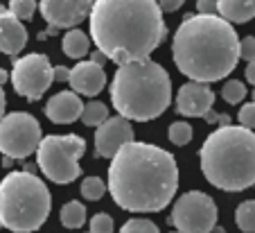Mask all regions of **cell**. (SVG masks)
Returning <instances> with one entry per match:
<instances>
[{"mask_svg":"<svg viewBox=\"0 0 255 233\" xmlns=\"http://www.w3.org/2000/svg\"><path fill=\"white\" fill-rule=\"evenodd\" d=\"M176 188V159L163 147L131 141L111 159L106 190L122 211L158 213L174 199Z\"/></svg>","mask_w":255,"mask_h":233,"instance_id":"1","label":"cell"},{"mask_svg":"<svg viewBox=\"0 0 255 233\" xmlns=\"http://www.w3.org/2000/svg\"><path fill=\"white\" fill-rule=\"evenodd\" d=\"M91 39L118 66L149 59L167 36L158 0H93Z\"/></svg>","mask_w":255,"mask_h":233,"instance_id":"2","label":"cell"},{"mask_svg":"<svg viewBox=\"0 0 255 233\" xmlns=\"http://www.w3.org/2000/svg\"><path fill=\"white\" fill-rule=\"evenodd\" d=\"M172 57L190 82H219L237 68L240 39L235 27L222 16L192 14L174 32Z\"/></svg>","mask_w":255,"mask_h":233,"instance_id":"3","label":"cell"},{"mask_svg":"<svg viewBox=\"0 0 255 233\" xmlns=\"http://www.w3.org/2000/svg\"><path fill=\"white\" fill-rule=\"evenodd\" d=\"M208 184L226 193H240L255 184V131L240 125L217 127L199 150Z\"/></svg>","mask_w":255,"mask_h":233,"instance_id":"4","label":"cell"},{"mask_svg":"<svg viewBox=\"0 0 255 233\" xmlns=\"http://www.w3.org/2000/svg\"><path fill=\"white\" fill-rule=\"evenodd\" d=\"M172 102V79L160 63L140 59L118 66L111 82V104L122 118L156 120Z\"/></svg>","mask_w":255,"mask_h":233,"instance_id":"5","label":"cell"},{"mask_svg":"<svg viewBox=\"0 0 255 233\" xmlns=\"http://www.w3.org/2000/svg\"><path fill=\"white\" fill-rule=\"evenodd\" d=\"M52 209L50 190L36 175L9 172L0 184V224L14 233L39 231Z\"/></svg>","mask_w":255,"mask_h":233,"instance_id":"6","label":"cell"},{"mask_svg":"<svg viewBox=\"0 0 255 233\" xmlns=\"http://www.w3.org/2000/svg\"><path fill=\"white\" fill-rule=\"evenodd\" d=\"M86 152L82 136H45L36 147V168L54 184H70L82 175L79 159Z\"/></svg>","mask_w":255,"mask_h":233,"instance_id":"7","label":"cell"},{"mask_svg":"<svg viewBox=\"0 0 255 233\" xmlns=\"http://www.w3.org/2000/svg\"><path fill=\"white\" fill-rule=\"evenodd\" d=\"M43 129L27 111H14L0 120V152L7 159H27L36 152Z\"/></svg>","mask_w":255,"mask_h":233,"instance_id":"8","label":"cell"},{"mask_svg":"<svg viewBox=\"0 0 255 233\" xmlns=\"http://www.w3.org/2000/svg\"><path fill=\"white\" fill-rule=\"evenodd\" d=\"M169 222L178 233H210L217 224V204L208 193L190 190L174 202Z\"/></svg>","mask_w":255,"mask_h":233,"instance_id":"9","label":"cell"},{"mask_svg":"<svg viewBox=\"0 0 255 233\" xmlns=\"http://www.w3.org/2000/svg\"><path fill=\"white\" fill-rule=\"evenodd\" d=\"M9 79L14 84V91L23 95L25 100H41L43 93L52 86V63L45 54L32 52L20 59H14Z\"/></svg>","mask_w":255,"mask_h":233,"instance_id":"10","label":"cell"},{"mask_svg":"<svg viewBox=\"0 0 255 233\" xmlns=\"http://www.w3.org/2000/svg\"><path fill=\"white\" fill-rule=\"evenodd\" d=\"M93 0H39V11L57 29H75L88 18Z\"/></svg>","mask_w":255,"mask_h":233,"instance_id":"11","label":"cell"},{"mask_svg":"<svg viewBox=\"0 0 255 233\" xmlns=\"http://www.w3.org/2000/svg\"><path fill=\"white\" fill-rule=\"evenodd\" d=\"M133 141V127L127 118H106L95 131V152L100 159H113L122 145Z\"/></svg>","mask_w":255,"mask_h":233,"instance_id":"12","label":"cell"},{"mask_svg":"<svg viewBox=\"0 0 255 233\" xmlns=\"http://www.w3.org/2000/svg\"><path fill=\"white\" fill-rule=\"evenodd\" d=\"M215 93L208 84L185 82L176 93V111L188 118H203L212 109Z\"/></svg>","mask_w":255,"mask_h":233,"instance_id":"13","label":"cell"},{"mask_svg":"<svg viewBox=\"0 0 255 233\" xmlns=\"http://www.w3.org/2000/svg\"><path fill=\"white\" fill-rule=\"evenodd\" d=\"M68 84L77 95H100L102 88L106 86V73L102 66L93 63L91 59L75 63V68H70V79Z\"/></svg>","mask_w":255,"mask_h":233,"instance_id":"14","label":"cell"},{"mask_svg":"<svg viewBox=\"0 0 255 233\" xmlns=\"http://www.w3.org/2000/svg\"><path fill=\"white\" fill-rule=\"evenodd\" d=\"M82 109H84V102L77 93L61 91L48 100V104H45V116L52 122H57V125H70V122L79 120Z\"/></svg>","mask_w":255,"mask_h":233,"instance_id":"15","label":"cell"},{"mask_svg":"<svg viewBox=\"0 0 255 233\" xmlns=\"http://www.w3.org/2000/svg\"><path fill=\"white\" fill-rule=\"evenodd\" d=\"M25 45H27V29H25V25L9 9L0 7V52L14 57Z\"/></svg>","mask_w":255,"mask_h":233,"instance_id":"16","label":"cell"},{"mask_svg":"<svg viewBox=\"0 0 255 233\" xmlns=\"http://www.w3.org/2000/svg\"><path fill=\"white\" fill-rule=\"evenodd\" d=\"M217 16L228 23H249L255 18V0H217Z\"/></svg>","mask_w":255,"mask_h":233,"instance_id":"17","label":"cell"},{"mask_svg":"<svg viewBox=\"0 0 255 233\" xmlns=\"http://www.w3.org/2000/svg\"><path fill=\"white\" fill-rule=\"evenodd\" d=\"M61 48L70 59H82V57H86L88 50H91V39H88L86 32H82V29H77V27L68 29L61 41Z\"/></svg>","mask_w":255,"mask_h":233,"instance_id":"18","label":"cell"},{"mask_svg":"<svg viewBox=\"0 0 255 233\" xmlns=\"http://www.w3.org/2000/svg\"><path fill=\"white\" fill-rule=\"evenodd\" d=\"M59 218H61V224L66 229H79L86 222V206L82 202H77V199H72V202H68L61 209Z\"/></svg>","mask_w":255,"mask_h":233,"instance_id":"19","label":"cell"},{"mask_svg":"<svg viewBox=\"0 0 255 233\" xmlns=\"http://www.w3.org/2000/svg\"><path fill=\"white\" fill-rule=\"evenodd\" d=\"M106 118H109V109H106V104L100 102V100H91V102L84 104L79 120H82L86 127H95V129H97V127H100Z\"/></svg>","mask_w":255,"mask_h":233,"instance_id":"20","label":"cell"},{"mask_svg":"<svg viewBox=\"0 0 255 233\" xmlns=\"http://www.w3.org/2000/svg\"><path fill=\"white\" fill-rule=\"evenodd\" d=\"M235 222L240 231L244 233H255V199H246L237 206L235 211Z\"/></svg>","mask_w":255,"mask_h":233,"instance_id":"21","label":"cell"},{"mask_svg":"<svg viewBox=\"0 0 255 233\" xmlns=\"http://www.w3.org/2000/svg\"><path fill=\"white\" fill-rule=\"evenodd\" d=\"M82 195L88 202H97L106 195V181L100 179V177H86L82 181Z\"/></svg>","mask_w":255,"mask_h":233,"instance_id":"22","label":"cell"},{"mask_svg":"<svg viewBox=\"0 0 255 233\" xmlns=\"http://www.w3.org/2000/svg\"><path fill=\"white\" fill-rule=\"evenodd\" d=\"M167 136L176 147H183V145H188V143L192 141V127H190L188 122H183V120H176V122L169 125Z\"/></svg>","mask_w":255,"mask_h":233,"instance_id":"23","label":"cell"},{"mask_svg":"<svg viewBox=\"0 0 255 233\" xmlns=\"http://www.w3.org/2000/svg\"><path fill=\"white\" fill-rule=\"evenodd\" d=\"M246 95H249V93H246L244 82H237V79H228V82H224L222 97L226 100L228 104H240Z\"/></svg>","mask_w":255,"mask_h":233,"instance_id":"24","label":"cell"},{"mask_svg":"<svg viewBox=\"0 0 255 233\" xmlns=\"http://www.w3.org/2000/svg\"><path fill=\"white\" fill-rule=\"evenodd\" d=\"M36 0H9V7L7 9L16 16L18 20H29L36 11Z\"/></svg>","mask_w":255,"mask_h":233,"instance_id":"25","label":"cell"},{"mask_svg":"<svg viewBox=\"0 0 255 233\" xmlns=\"http://www.w3.org/2000/svg\"><path fill=\"white\" fill-rule=\"evenodd\" d=\"M120 233H160L158 227L149 220H142V218H135L125 222V227L120 229Z\"/></svg>","mask_w":255,"mask_h":233,"instance_id":"26","label":"cell"},{"mask_svg":"<svg viewBox=\"0 0 255 233\" xmlns=\"http://www.w3.org/2000/svg\"><path fill=\"white\" fill-rule=\"evenodd\" d=\"M88 233H113V218L106 213H97L91 220V231Z\"/></svg>","mask_w":255,"mask_h":233,"instance_id":"27","label":"cell"},{"mask_svg":"<svg viewBox=\"0 0 255 233\" xmlns=\"http://www.w3.org/2000/svg\"><path fill=\"white\" fill-rule=\"evenodd\" d=\"M240 127L244 129H255V102H249L240 109Z\"/></svg>","mask_w":255,"mask_h":233,"instance_id":"28","label":"cell"},{"mask_svg":"<svg viewBox=\"0 0 255 233\" xmlns=\"http://www.w3.org/2000/svg\"><path fill=\"white\" fill-rule=\"evenodd\" d=\"M240 59L255 61V36H244V39H240Z\"/></svg>","mask_w":255,"mask_h":233,"instance_id":"29","label":"cell"},{"mask_svg":"<svg viewBox=\"0 0 255 233\" xmlns=\"http://www.w3.org/2000/svg\"><path fill=\"white\" fill-rule=\"evenodd\" d=\"M197 11L203 16L217 14V0H197Z\"/></svg>","mask_w":255,"mask_h":233,"instance_id":"30","label":"cell"},{"mask_svg":"<svg viewBox=\"0 0 255 233\" xmlns=\"http://www.w3.org/2000/svg\"><path fill=\"white\" fill-rule=\"evenodd\" d=\"M158 7H160V11L172 14V11H176V9L183 7V0H158Z\"/></svg>","mask_w":255,"mask_h":233,"instance_id":"31","label":"cell"},{"mask_svg":"<svg viewBox=\"0 0 255 233\" xmlns=\"http://www.w3.org/2000/svg\"><path fill=\"white\" fill-rule=\"evenodd\" d=\"M52 77L57 79V82H68V79H70V68L57 66V68H52Z\"/></svg>","mask_w":255,"mask_h":233,"instance_id":"32","label":"cell"},{"mask_svg":"<svg viewBox=\"0 0 255 233\" xmlns=\"http://www.w3.org/2000/svg\"><path fill=\"white\" fill-rule=\"evenodd\" d=\"M246 82L249 84H253L255 86V61H249V66H246Z\"/></svg>","mask_w":255,"mask_h":233,"instance_id":"33","label":"cell"},{"mask_svg":"<svg viewBox=\"0 0 255 233\" xmlns=\"http://www.w3.org/2000/svg\"><path fill=\"white\" fill-rule=\"evenodd\" d=\"M91 61H93V63H97V66H102V68H104L106 57H104V54L100 52V50H95V52H93V57H91Z\"/></svg>","mask_w":255,"mask_h":233,"instance_id":"34","label":"cell"},{"mask_svg":"<svg viewBox=\"0 0 255 233\" xmlns=\"http://www.w3.org/2000/svg\"><path fill=\"white\" fill-rule=\"evenodd\" d=\"M5 107H7L5 91H2V86H0V120H2V116H5Z\"/></svg>","mask_w":255,"mask_h":233,"instance_id":"35","label":"cell"},{"mask_svg":"<svg viewBox=\"0 0 255 233\" xmlns=\"http://www.w3.org/2000/svg\"><path fill=\"white\" fill-rule=\"evenodd\" d=\"M203 118H206V122H210V125H217V120H219V113L212 111V109H210V111H208Z\"/></svg>","mask_w":255,"mask_h":233,"instance_id":"36","label":"cell"},{"mask_svg":"<svg viewBox=\"0 0 255 233\" xmlns=\"http://www.w3.org/2000/svg\"><path fill=\"white\" fill-rule=\"evenodd\" d=\"M7 79H9V73H7V70H2V68H0V86H2V84H5Z\"/></svg>","mask_w":255,"mask_h":233,"instance_id":"37","label":"cell"},{"mask_svg":"<svg viewBox=\"0 0 255 233\" xmlns=\"http://www.w3.org/2000/svg\"><path fill=\"white\" fill-rule=\"evenodd\" d=\"M2 165H5V168H9V165H11V159H7V156H5V159H2Z\"/></svg>","mask_w":255,"mask_h":233,"instance_id":"38","label":"cell"},{"mask_svg":"<svg viewBox=\"0 0 255 233\" xmlns=\"http://www.w3.org/2000/svg\"><path fill=\"white\" fill-rule=\"evenodd\" d=\"M253 102H255V91H253Z\"/></svg>","mask_w":255,"mask_h":233,"instance_id":"39","label":"cell"},{"mask_svg":"<svg viewBox=\"0 0 255 233\" xmlns=\"http://www.w3.org/2000/svg\"><path fill=\"white\" fill-rule=\"evenodd\" d=\"M0 229H2V224H0Z\"/></svg>","mask_w":255,"mask_h":233,"instance_id":"40","label":"cell"},{"mask_svg":"<svg viewBox=\"0 0 255 233\" xmlns=\"http://www.w3.org/2000/svg\"><path fill=\"white\" fill-rule=\"evenodd\" d=\"M253 186H255V184H253Z\"/></svg>","mask_w":255,"mask_h":233,"instance_id":"41","label":"cell"},{"mask_svg":"<svg viewBox=\"0 0 255 233\" xmlns=\"http://www.w3.org/2000/svg\"><path fill=\"white\" fill-rule=\"evenodd\" d=\"M176 233H178V231H176Z\"/></svg>","mask_w":255,"mask_h":233,"instance_id":"42","label":"cell"}]
</instances>
